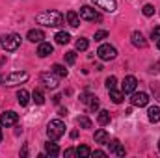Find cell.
<instances>
[{"label": "cell", "instance_id": "cell-1", "mask_svg": "<svg viewBox=\"0 0 160 158\" xmlns=\"http://www.w3.org/2000/svg\"><path fill=\"white\" fill-rule=\"evenodd\" d=\"M36 21L43 24V26H48V28H60L63 26L65 22V17L60 13V11H54V9H48V11H41L36 15Z\"/></svg>", "mask_w": 160, "mask_h": 158}, {"label": "cell", "instance_id": "cell-2", "mask_svg": "<svg viewBox=\"0 0 160 158\" xmlns=\"http://www.w3.org/2000/svg\"><path fill=\"white\" fill-rule=\"evenodd\" d=\"M63 134H65V123H63L62 119H52V121L47 125V136H48V140L56 141V140H60Z\"/></svg>", "mask_w": 160, "mask_h": 158}, {"label": "cell", "instance_id": "cell-3", "mask_svg": "<svg viewBox=\"0 0 160 158\" xmlns=\"http://www.w3.org/2000/svg\"><path fill=\"white\" fill-rule=\"evenodd\" d=\"M0 45H2V48H4V50L13 52V50H17V48L21 47V36H17V34L4 36V37H2V41H0Z\"/></svg>", "mask_w": 160, "mask_h": 158}, {"label": "cell", "instance_id": "cell-4", "mask_svg": "<svg viewBox=\"0 0 160 158\" xmlns=\"http://www.w3.org/2000/svg\"><path fill=\"white\" fill-rule=\"evenodd\" d=\"M28 80V73L24 71H15V73H9L4 77V84L6 86H17V84H22Z\"/></svg>", "mask_w": 160, "mask_h": 158}, {"label": "cell", "instance_id": "cell-5", "mask_svg": "<svg viewBox=\"0 0 160 158\" xmlns=\"http://www.w3.org/2000/svg\"><path fill=\"white\" fill-rule=\"evenodd\" d=\"M97 56H99L102 62H110V60H114V58L118 56V50H116V47H112V45H101L99 50H97Z\"/></svg>", "mask_w": 160, "mask_h": 158}, {"label": "cell", "instance_id": "cell-6", "mask_svg": "<svg viewBox=\"0 0 160 158\" xmlns=\"http://www.w3.org/2000/svg\"><path fill=\"white\" fill-rule=\"evenodd\" d=\"M80 19H84V21H89V22H97V21H101V15H99V11L97 9H93L91 6H82L80 7Z\"/></svg>", "mask_w": 160, "mask_h": 158}, {"label": "cell", "instance_id": "cell-7", "mask_svg": "<svg viewBox=\"0 0 160 158\" xmlns=\"http://www.w3.org/2000/svg\"><path fill=\"white\" fill-rule=\"evenodd\" d=\"M130 102H132V106H138V108H143V106H147L149 104V95L147 93H143V91H140V93H132V99H130Z\"/></svg>", "mask_w": 160, "mask_h": 158}, {"label": "cell", "instance_id": "cell-8", "mask_svg": "<svg viewBox=\"0 0 160 158\" xmlns=\"http://www.w3.org/2000/svg\"><path fill=\"white\" fill-rule=\"evenodd\" d=\"M136 87H138L136 77H132V75H130V77H125L123 84H121V91H123V93H134Z\"/></svg>", "mask_w": 160, "mask_h": 158}, {"label": "cell", "instance_id": "cell-9", "mask_svg": "<svg viewBox=\"0 0 160 158\" xmlns=\"http://www.w3.org/2000/svg\"><path fill=\"white\" fill-rule=\"evenodd\" d=\"M97 7H101V9H104V11H108V13H114L116 9H118V2L116 0H91Z\"/></svg>", "mask_w": 160, "mask_h": 158}, {"label": "cell", "instance_id": "cell-10", "mask_svg": "<svg viewBox=\"0 0 160 158\" xmlns=\"http://www.w3.org/2000/svg\"><path fill=\"white\" fill-rule=\"evenodd\" d=\"M19 121V116L15 112H4L0 116V126H13Z\"/></svg>", "mask_w": 160, "mask_h": 158}, {"label": "cell", "instance_id": "cell-11", "mask_svg": "<svg viewBox=\"0 0 160 158\" xmlns=\"http://www.w3.org/2000/svg\"><path fill=\"white\" fill-rule=\"evenodd\" d=\"M41 82L45 84V87H48V89H56L58 87V78H56V75L52 73H43L41 75Z\"/></svg>", "mask_w": 160, "mask_h": 158}, {"label": "cell", "instance_id": "cell-12", "mask_svg": "<svg viewBox=\"0 0 160 158\" xmlns=\"http://www.w3.org/2000/svg\"><path fill=\"white\" fill-rule=\"evenodd\" d=\"M130 39H132V45H134V47H138V48H145V47H147V39L143 37V34H142V32H132Z\"/></svg>", "mask_w": 160, "mask_h": 158}, {"label": "cell", "instance_id": "cell-13", "mask_svg": "<svg viewBox=\"0 0 160 158\" xmlns=\"http://www.w3.org/2000/svg\"><path fill=\"white\" fill-rule=\"evenodd\" d=\"M52 50H54V47H52L50 43H43V41H41L39 47H38V56H39V58H47V56L52 54Z\"/></svg>", "mask_w": 160, "mask_h": 158}, {"label": "cell", "instance_id": "cell-14", "mask_svg": "<svg viewBox=\"0 0 160 158\" xmlns=\"http://www.w3.org/2000/svg\"><path fill=\"white\" fill-rule=\"evenodd\" d=\"M106 145H108V147H110V151H112V153H116L118 156H125V147L121 145L118 140H112V141L108 140V143H106Z\"/></svg>", "mask_w": 160, "mask_h": 158}, {"label": "cell", "instance_id": "cell-15", "mask_svg": "<svg viewBox=\"0 0 160 158\" xmlns=\"http://www.w3.org/2000/svg\"><path fill=\"white\" fill-rule=\"evenodd\" d=\"M26 37H28V41H32V43H41V41L45 39V34H43V30L36 28V30H30Z\"/></svg>", "mask_w": 160, "mask_h": 158}, {"label": "cell", "instance_id": "cell-16", "mask_svg": "<svg viewBox=\"0 0 160 158\" xmlns=\"http://www.w3.org/2000/svg\"><path fill=\"white\" fill-rule=\"evenodd\" d=\"M65 19H67V22H69V26H73V28H78L80 26V15L77 11H67Z\"/></svg>", "mask_w": 160, "mask_h": 158}, {"label": "cell", "instance_id": "cell-17", "mask_svg": "<svg viewBox=\"0 0 160 158\" xmlns=\"http://www.w3.org/2000/svg\"><path fill=\"white\" fill-rule=\"evenodd\" d=\"M147 117L151 123H158L160 121V106H149L147 110Z\"/></svg>", "mask_w": 160, "mask_h": 158}, {"label": "cell", "instance_id": "cell-18", "mask_svg": "<svg viewBox=\"0 0 160 158\" xmlns=\"http://www.w3.org/2000/svg\"><path fill=\"white\" fill-rule=\"evenodd\" d=\"M93 140H95V143H108V132L104 130V128H99L97 132H95V136H93Z\"/></svg>", "mask_w": 160, "mask_h": 158}, {"label": "cell", "instance_id": "cell-19", "mask_svg": "<svg viewBox=\"0 0 160 158\" xmlns=\"http://www.w3.org/2000/svg\"><path fill=\"white\" fill-rule=\"evenodd\" d=\"M45 153H47L48 156H58V155H60V147L50 140L48 143H45Z\"/></svg>", "mask_w": 160, "mask_h": 158}, {"label": "cell", "instance_id": "cell-20", "mask_svg": "<svg viewBox=\"0 0 160 158\" xmlns=\"http://www.w3.org/2000/svg\"><path fill=\"white\" fill-rule=\"evenodd\" d=\"M17 101H19L21 106H26V104L30 102V93H28L26 89H19V91H17Z\"/></svg>", "mask_w": 160, "mask_h": 158}, {"label": "cell", "instance_id": "cell-21", "mask_svg": "<svg viewBox=\"0 0 160 158\" xmlns=\"http://www.w3.org/2000/svg\"><path fill=\"white\" fill-rule=\"evenodd\" d=\"M52 73H54L56 77H60V78H65V77H67V69H65V65H62V63H54V65H52Z\"/></svg>", "mask_w": 160, "mask_h": 158}, {"label": "cell", "instance_id": "cell-22", "mask_svg": "<svg viewBox=\"0 0 160 158\" xmlns=\"http://www.w3.org/2000/svg\"><path fill=\"white\" fill-rule=\"evenodd\" d=\"M54 39H56V43H58V45H67V43L71 41V36H69L67 32H58Z\"/></svg>", "mask_w": 160, "mask_h": 158}, {"label": "cell", "instance_id": "cell-23", "mask_svg": "<svg viewBox=\"0 0 160 158\" xmlns=\"http://www.w3.org/2000/svg\"><path fill=\"white\" fill-rule=\"evenodd\" d=\"M97 121H99V125H108L110 123V112H106V110H101L99 112V116H97Z\"/></svg>", "mask_w": 160, "mask_h": 158}, {"label": "cell", "instance_id": "cell-24", "mask_svg": "<svg viewBox=\"0 0 160 158\" xmlns=\"http://www.w3.org/2000/svg\"><path fill=\"white\" fill-rule=\"evenodd\" d=\"M123 91H118V89H110V99L116 102V104H119V102H123Z\"/></svg>", "mask_w": 160, "mask_h": 158}, {"label": "cell", "instance_id": "cell-25", "mask_svg": "<svg viewBox=\"0 0 160 158\" xmlns=\"http://www.w3.org/2000/svg\"><path fill=\"white\" fill-rule=\"evenodd\" d=\"M32 101H34L36 104H43V102H45V95H43L41 89H36V91L32 93Z\"/></svg>", "mask_w": 160, "mask_h": 158}, {"label": "cell", "instance_id": "cell-26", "mask_svg": "<svg viewBox=\"0 0 160 158\" xmlns=\"http://www.w3.org/2000/svg\"><path fill=\"white\" fill-rule=\"evenodd\" d=\"M77 156H80V158L91 156V151H89V147H88V145H80L78 149H77Z\"/></svg>", "mask_w": 160, "mask_h": 158}, {"label": "cell", "instance_id": "cell-27", "mask_svg": "<svg viewBox=\"0 0 160 158\" xmlns=\"http://www.w3.org/2000/svg\"><path fill=\"white\" fill-rule=\"evenodd\" d=\"M77 123H78L80 128H91V119L86 117V116H80V117L77 119Z\"/></svg>", "mask_w": 160, "mask_h": 158}, {"label": "cell", "instance_id": "cell-28", "mask_svg": "<svg viewBox=\"0 0 160 158\" xmlns=\"http://www.w3.org/2000/svg\"><path fill=\"white\" fill-rule=\"evenodd\" d=\"M88 47H89V41L88 39H84V37L77 39V50H88Z\"/></svg>", "mask_w": 160, "mask_h": 158}, {"label": "cell", "instance_id": "cell-29", "mask_svg": "<svg viewBox=\"0 0 160 158\" xmlns=\"http://www.w3.org/2000/svg\"><path fill=\"white\" fill-rule=\"evenodd\" d=\"M65 62H67L69 65H73V63L77 62V52H75V50H69V52H65Z\"/></svg>", "mask_w": 160, "mask_h": 158}, {"label": "cell", "instance_id": "cell-30", "mask_svg": "<svg viewBox=\"0 0 160 158\" xmlns=\"http://www.w3.org/2000/svg\"><path fill=\"white\" fill-rule=\"evenodd\" d=\"M104 84H106V89H108V91H110V89H116V86H118V78H116V77H108Z\"/></svg>", "mask_w": 160, "mask_h": 158}, {"label": "cell", "instance_id": "cell-31", "mask_svg": "<svg viewBox=\"0 0 160 158\" xmlns=\"http://www.w3.org/2000/svg\"><path fill=\"white\" fill-rule=\"evenodd\" d=\"M142 11H143L145 17H151V15H155V6H153V4H145Z\"/></svg>", "mask_w": 160, "mask_h": 158}, {"label": "cell", "instance_id": "cell-32", "mask_svg": "<svg viewBox=\"0 0 160 158\" xmlns=\"http://www.w3.org/2000/svg\"><path fill=\"white\" fill-rule=\"evenodd\" d=\"M108 37V32L106 30H99V32H95V41H102Z\"/></svg>", "mask_w": 160, "mask_h": 158}, {"label": "cell", "instance_id": "cell-33", "mask_svg": "<svg viewBox=\"0 0 160 158\" xmlns=\"http://www.w3.org/2000/svg\"><path fill=\"white\" fill-rule=\"evenodd\" d=\"M151 39H155V41H158V39H160V26L153 28V32H151Z\"/></svg>", "mask_w": 160, "mask_h": 158}, {"label": "cell", "instance_id": "cell-34", "mask_svg": "<svg viewBox=\"0 0 160 158\" xmlns=\"http://www.w3.org/2000/svg\"><path fill=\"white\" fill-rule=\"evenodd\" d=\"M77 155V149H67L65 151V156H75Z\"/></svg>", "mask_w": 160, "mask_h": 158}, {"label": "cell", "instance_id": "cell-35", "mask_svg": "<svg viewBox=\"0 0 160 158\" xmlns=\"http://www.w3.org/2000/svg\"><path fill=\"white\" fill-rule=\"evenodd\" d=\"M91 155H93V156H106V153H104V151H93V153H91Z\"/></svg>", "mask_w": 160, "mask_h": 158}, {"label": "cell", "instance_id": "cell-36", "mask_svg": "<svg viewBox=\"0 0 160 158\" xmlns=\"http://www.w3.org/2000/svg\"><path fill=\"white\" fill-rule=\"evenodd\" d=\"M52 101H54V104H58V102L62 101V97H60V95H54V97H52Z\"/></svg>", "mask_w": 160, "mask_h": 158}, {"label": "cell", "instance_id": "cell-37", "mask_svg": "<svg viewBox=\"0 0 160 158\" xmlns=\"http://www.w3.org/2000/svg\"><path fill=\"white\" fill-rule=\"evenodd\" d=\"M0 143H2V128H0Z\"/></svg>", "mask_w": 160, "mask_h": 158}, {"label": "cell", "instance_id": "cell-38", "mask_svg": "<svg viewBox=\"0 0 160 158\" xmlns=\"http://www.w3.org/2000/svg\"><path fill=\"white\" fill-rule=\"evenodd\" d=\"M0 82H4V77H2V75H0Z\"/></svg>", "mask_w": 160, "mask_h": 158}, {"label": "cell", "instance_id": "cell-39", "mask_svg": "<svg viewBox=\"0 0 160 158\" xmlns=\"http://www.w3.org/2000/svg\"><path fill=\"white\" fill-rule=\"evenodd\" d=\"M157 45H158V48H160V39H158V41H157Z\"/></svg>", "mask_w": 160, "mask_h": 158}, {"label": "cell", "instance_id": "cell-40", "mask_svg": "<svg viewBox=\"0 0 160 158\" xmlns=\"http://www.w3.org/2000/svg\"><path fill=\"white\" fill-rule=\"evenodd\" d=\"M158 149H160V141H158Z\"/></svg>", "mask_w": 160, "mask_h": 158}]
</instances>
